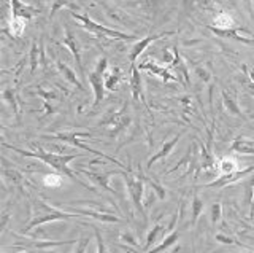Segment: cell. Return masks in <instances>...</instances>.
Wrapping results in <instances>:
<instances>
[{
	"instance_id": "cell-1",
	"label": "cell",
	"mask_w": 254,
	"mask_h": 253,
	"mask_svg": "<svg viewBox=\"0 0 254 253\" xmlns=\"http://www.w3.org/2000/svg\"><path fill=\"white\" fill-rule=\"evenodd\" d=\"M5 147H8V148H11L13 152H16V153H21L22 156H29V158H37V160H40L42 163H45L46 166H50V168H53V169H56V170H59V172H62L64 175H67L68 178H71V180H76L79 185H83V186H86L87 188V185L84 183L83 180H79V178H76V173L70 169V161H73L76 156H81L79 153H76V155H59V153H53V152H45V150H37V152H29V150H21V148H18V147H13V145H8V144H3Z\"/></svg>"
},
{
	"instance_id": "cell-26",
	"label": "cell",
	"mask_w": 254,
	"mask_h": 253,
	"mask_svg": "<svg viewBox=\"0 0 254 253\" xmlns=\"http://www.w3.org/2000/svg\"><path fill=\"white\" fill-rule=\"evenodd\" d=\"M162 231H164V226H162V225H156V226H154L153 229H151V231H149V234H148V237H146L145 250L151 249V245H154V244L157 242L159 236L162 234Z\"/></svg>"
},
{
	"instance_id": "cell-10",
	"label": "cell",
	"mask_w": 254,
	"mask_h": 253,
	"mask_svg": "<svg viewBox=\"0 0 254 253\" xmlns=\"http://www.w3.org/2000/svg\"><path fill=\"white\" fill-rule=\"evenodd\" d=\"M10 3H11V19L22 18V19L29 21L32 16H34V14L40 13L37 8H34V6L22 3L21 0H10Z\"/></svg>"
},
{
	"instance_id": "cell-28",
	"label": "cell",
	"mask_w": 254,
	"mask_h": 253,
	"mask_svg": "<svg viewBox=\"0 0 254 253\" xmlns=\"http://www.w3.org/2000/svg\"><path fill=\"white\" fill-rule=\"evenodd\" d=\"M2 97H3L5 102H8V104L13 107L16 116L19 118V107H18V99H16V96H14V91L13 89H5L2 92Z\"/></svg>"
},
{
	"instance_id": "cell-2",
	"label": "cell",
	"mask_w": 254,
	"mask_h": 253,
	"mask_svg": "<svg viewBox=\"0 0 254 253\" xmlns=\"http://www.w3.org/2000/svg\"><path fill=\"white\" fill-rule=\"evenodd\" d=\"M71 217H75L73 213H67L61 209L51 207L50 204H46L42 201L40 197L30 201V207H29V223L26 225V233L32 231L34 228L43 225V223H50V221H58V220H70Z\"/></svg>"
},
{
	"instance_id": "cell-3",
	"label": "cell",
	"mask_w": 254,
	"mask_h": 253,
	"mask_svg": "<svg viewBox=\"0 0 254 253\" xmlns=\"http://www.w3.org/2000/svg\"><path fill=\"white\" fill-rule=\"evenodd\" d=\"M70 14L76 21L81 22V27L83 29L89 30V32L95 34L97 37H108V38H115V40H127V42L135 40V38H137V37L132 35V34H124V32H119V30H115V29L103 27V26L97 24L95 21H92L91 18L83 16V14H78V13H73V11H71Z\"/></svg>"
},
{
	"instance_id": "cell-19",
	"label": "cell",
	"mask_w": 254,
	"mask_h": 253,
	"mask_svg": "<svg viewBox=\"0 0 254 253\" xmlns=\"http://www.w3.org/2000/svg\"><path fill=\"white\" fill-rule=\"evenodd\" d=\"M180 236H181V233H180V231H172V233H170L169 236H167L161 244L156 245L154 249H151L148 253H161V252H164V250H167V249H170L172 245H175V244L178 242Z\"/></svg>"
},
{
	"instance_id": "cell-18",
	"label": "cell",
	"mask_w": 254,
	"mask_h": 253,
	"mask_svg": "<svg viewBox=\"0 0 254 253\" xmlns=\"http://www.w3.org/2000/svg\"><path fill=\"white\" fill-rule=\"evenodd\" d=\"M121 78H123L121 69H119V67L111 69L110 72L105 74V89H108V91H115V89L118 88V83L121 82Z\"/></svg>"
},
{
	"instance_id": "cell-31",
	"label": "cell",
	"mask_w": 254,
	"mask_h": 253,
	"mask_svg": "<svg viewBox=\"0 0 254 253\" xmlns=\"http://www.w3.org/2000/svg\"><path fill=\"white\" fill-rule=\"evenodd\" d=\"M253 191H254V177H251L245 183V205H251V202H253Z\"/></svg>"
},
{
	"instance_id": "cell-14",
	"label": "cell",
	"mask_w": 254,
	"mask_h": 253,
	"mask_svg": "<svg viewBox=\"0 0 254 253\" xmlns=\"http://www.w3.org/2000/svg\"><path fill=\"white\" fill-rule=\"evenodd\" d=\"M181 136H183V132H181V134H178V136H175V137H173L172 140H169V142H167V144H164V147H162L161 150H159V152H157L156 155H153V156H151L149 160H148V164H146V168L149 169L151 166H153L154 163H157L159 160H162V158H165V156H169V155H170V152H172V150L175 148V145H177L178 142H180Z\"/></svg>"
},
{
	"instance_id": "cell-12",
	"label": "cell",
	"mask_w": 254,
	"mask_h": 253,
	"mask_svg": "<svg viewBox=\"0 0 254 253\" xmlns=\"http://www.w3.org/2000/svg\"><path fill=\"white\" fill-rule=\"evenodd\" d=\"M170 66H172L173 69H177V70H178L180 83H183L185 86H188V84H189V70H188V66L185 64V61L181 59L177 46H173V59H172V62H170Z\"/></svg>"
},
{
	"instance_id": "cell-27",
	"label": "cell",
	"mask_w": 254,
	"mask_h": 253,
	"mask_svg": "<svg viewBox=\"0 0 254 253\" xmlns=\"http://www.w3.org/2000/svg\"><path fill=\"white\" fill-rule=\"evenodd\" d=\"M26 22L27 19H22V18H14L11 19L10 26H11V35L13 37H21L24 32V27H26Z\"/></svg>"
},
{
	"instance_id": "cell-35",
	"label": "cell",
	"mask_w": 254,
	"mask_h": 253,
	"mask_svg": "<svg viewBox=\"0 0 254 253\" xmlns=\"http://www.w3.org/2000/svg\"><path fill=\"white\" fill-rule=\"evenodd\" d=\"M221 210H222L221 204H213V207H211V221H213V225L221 218Z\"/></svg>"
},
{
	"instance_id": "cell-23",
	"label": "cell",
	"mask_w": 254,
	"mask_h": 253,
	"mask_svg": "<svg viewBox=\"0 0 254 253\" xmlns=\"http://www.w3.org/2000/svg\"><path fill=\"white\" fill-rule=\"evenodd\" d=\"M3 177L6 181H10L13 186H22L24 185V175L16 169H3Z\"/></svg>"
},
{
	"instance_id": "cell-9",
	"label": "cell",
	"mask_w": 254,
	"mask_h": 253,
	"mask_svg": "<svg viewBox=\"0 0 254 253\" xmlns=\"http://www.w3.org/2000/svg\"><path fill=\"white\" fill-rule=\"evenodd\" d=\"M138 69L141 70H148V72L154 74L157 77H161L164 82H180L178 77L172 75L169 70H167L165 67H162L161 64H157V62H151V61H145V62H140L138 64Z\"/></svg>"
},
{
	"instance_id": "cell-8",
	"label": "cell",
	"mask_w": 254,
	"mask_h": 253,
	"mask_svg": "<svg viewBox=\"0 0 254 253\" xmlns=\"http://www.w3.org/2000/svg\"><path fill=\"white\" fill-rule=\"evenodd\" d=\"M64 45H65L67 48L71 51V54H73V58L76 61V67H78L79 77H84V67H83V62H81V53H79V48H78V45H76L75 35L71 34V30L68 27H65V35H64Z\"/></svg>"
},
{
	"instance_id": "cell-36",
	"label": "cell",
	"mask_w": 254,
	"mask_h": 253,
	"mask_svg": "<svg viewBox=\"0 0 254 253\" xmlns=\"http://www.w3.org/2000/svg\"><path fill=\"white\" fill-rule=\"evenodd\" d=\"M67 5V0H54V5H53V8H51V16L53 14L58 11L59 8H64V6Z\"/></svg>"
},
{
	"instance_id": "cell-40",
	"label": "cell",
	"mask_w": 254,
	"mask_h": 253,
	"mask_svg": "<svg viewBox=\"0 0 254 253\" xmlns=\"http://www.w3.org/2000/svg\"><path fill=\"white\" fill-rule=\"evenodd\" d=\"M243 2L246 3V8H248L250 14H251V18L254 19V10H253V5H251V0H243Z\"/></svg>"
},
{
	"instance_id": "cell-24",
	"label": "cell",
	"mask_w": 254,
	"mask_h": 253,
	"mask_svg": "<svg viewBox=\"0 0 254 253\" xmlns=\"http://www.w3.org/2000/svg\"><path fill=\"white\" fill-rule=\"evenodd\" d=\"M213 24L216 26V29H234V18L227 13H219L216 18H214Z\"/></svg>"
},
{
	"instance_id": "cell-5",
	"label": "cell",
	"mask_w": 254,
	"mask_h": 253,
	"mask_svg": "<svg viewBox=\"0 0 254 253\" xmlns=\"http://www.w3.org/2000/svg\"><path fill=\"white\" fill-rule=\"evenodd\" d=\"M89 136H91L89 132H78V131H71V132H58V134H54L53 139H58V140L65 142V144H70V145L79 147V148H83V150H86V152H89V153H92V155H95V156L105 158V160H108L110 163H115V164H116V166H119V168H121L123 170H129V169H127L121 161H118L116 158H111V156H108V155H105V153H100L99 150H94V148H91L89 145H84V144H81V142L78 140V137H89Z\"/></svg>"
},
{
	"instance_id": "cell-7",
	"label": "cell",
	"mask_w": 254,
	"mask_h": 253,
	"mask_svg": "<svg viewBox=\"0 0 254 253\" xmlns=\"http://www.w3.org/2000/svg\"><path fill=\"white\" fill-rule=\"evenodd\" d=\"M173 34H175V32H162V34H154V35H148V37H145V38H140V40L130 48V53H129L130 64H137V59L140 58V54H141L143 51H145L153 42L159 40V38H162V37L173 35Z\"/></svg>"
},
{
	"instance_id": "cell-6",
	"label": "cell",
	"mask_w": 254,
	"mask_h": 253,
	"mask_svg": "<svg viewBox=\"0 0 254 253\" xmlns=\"http://www.w3.org/2000/svg\"><path fill=\"white\" fill-rule=\"evenodd\" d=\"M123 177H124V181H126V186L129 189V194L132 197V202L135 205V209H137L143 218H146V213H145V207H143V178L140 177H135L133 173L129 170H124L123 172Z\"/></svg>"
},
{
	"instance_id": "cell-37",
	"label": "cell",
	"mask_w": 254,
	"mask_h": 253,
	"mask_svg": "<svg viewBox=\"0 0 254 253\" xmlns=\"http://www.w3.org/2000/svg\"><path fill=\"white\" fill-rule=\"evenodd\" d=\"M243 72L248 75V78L251 82H254V67H248V66H243Z\"/></svg>"
},
{
	"instance_id": "cell-15",
	"label": "cell",
	"mask_w": 254,
	"mask_h": 253,
	"mask_svg": "<svg viewBox=\"0 0 254 253\" xmlns=\"http://www.w3.org/2000/svg\"><path fill=\"white\" fill-rule=\"evenodd\" d=\"M130 89L133 100H138L143 96V82L140 75V69L137 64H132V74H130Z\"/></svg>"
},
{
	"instance_id": "cell-32",
	"label": "cell",
	"mask_w": 254,
	"mask_h": 253,
	"mask_svg": "<svg viewBox=\"0 0 254 253\" xmlns=\"http://www.w3.org/2000/svg\"><path fill=\"white\" fill-rule=\"evenodd\" d=\"M89 237H81L78 242H76V247H75V252L73 253H86L87 247H89Z\"/></svg>"
},
{
	"instance_id": "cell-20",
	"label": "cell",
	"mask_w": 254,
	"mask_h": 253,
	"mask_svg": "<svg viewBox=\"0 0 254 253\" xmlns=\"http://www.w3.org/2000/svg\"><path fill=\"white\" fill-rule=\"evenodd\" d=\"M234 152H238L242 155H254V142L253 140H245V139H237L232 144Z\"/></svg>"
},
{
	"instance_id": "cell-25",
	"label": "cell",
	"mask_w": 254,
	"mask_h": 253,
	"mask_svg": "<svg viewBox=\"0 0 254 253\" xmlns=\"http://www.w3.org/2000/svg\"><path fill=\"white\" fill-rule=\"evenodd\" d=\"M78 213H81V215H87V217H92V218H97V220H102V221H108V223H118V221H121V218H118L115 215H105V213H100V212H91V210H75Z\"/></svg>"
},
{
	"instance_id": "cell-33",
	"label": "cell",
	"mask_w": 254,
	"mask_h": 253,
	"mask_svg": "<svg viewBox=\"0 0 254 253\" xmlns=\"http://www.w3.org/2000/svg\"><path fill=\"white\" fill-rule=\"evenodd\" d=\"M95 231V239H97V253H107V249H105V242L102 239V234L97 228H94Z\"/></svg>"
},
{
	"instance_id": "cell-4",
	"label": "cell",
	"mask_w": 254,
	"mask_h": 253,
	"mask_svg": "<svg viewBox=\"0 0 254 253\" xmlns=\"http://www.w3.org/2000/svg\"><path fill=\"white\" fill-rule=\"evenodd\" d=\"M108 67V59L107 58H100L95 64V69L89 74L87 80L89 84L94 89V105L92 107H99L102 104L103 97H105V70Z\"/></svg>"
},
{
	"instance_id": "cell-34",
	"label": "cell",
	"mask_w": 254,
	"mask_h": 253,
	"mask_svg": "<svg viewBox=\"0 0 254 253\" xmlns=\"http://www.w3.org/2000/svg\"><path fill=\"white\" fill-rule=\"evenodd\" d=\"M195 75L200 78V80H203L205 83L210 80V72L205 67H195Z\"/></svg>"
},
{
	"instance_id": "cell-30",
	"label": "cell",
	"mask_w": 254,
	"mask_h": 253,
	"mask_svg": "<svg viewBox=\"0 0 254 253\" xmlns=\"http://www.w3.org/2000/svg\"><path fill=\"white\" fill-rule=\"evenodd\" d=\"M45 186H51V188H59L62 185V178L58 173H46L43 178Z\"/></svg>"
},
{
	"instance_id": "cell-16",
	"label": "cell",
	"mask_w": 254,
	"mask_h": 253,
	"mask_svg": "<svg viewBox=\"0 0 254 253\" xmlns=\"http://www.w3.org/2000/svg\"><path fill=\"white\" fill-rule=\"evenodd\" d=\"M210 29H211V32H214V34L219 35V37H224V38H235V40L243 42V43H246V45H254V40H253V38H245V37H242L240 34L237 32L235 29H216V27H213V26H210Z\"/></svg>"
},
{
	"instance_id": "cell-13",
	"label": "cell",
	"mask_w": 254,
	"mask_h": 253,
	"mask_svg": "<svg viewBox=\"0 0 254 253\" xmlns=\"http://www.w3.org/2000/svg\"><path fill=\"white\" fill-rule=\"evenodd\" d=\"M216 169L219 172V177H227V175H234L238 172V163L230 156L221 158L219 161H216Z\"/></svg>"
},
{
	"instance_id": "cell-39",
	"label": "cell",
	"mask_w": 254,
	"mask_h": 253,
	"mask_svg": "<svg viewBox=\"0 0 254 253\" xmlns=\"http://www.w3.org/2000/svg\"><path fill=\"white\" fill-rule=\"evenodd\" d=\"M216 239H218L219 242H222V244H234V241L230 239V237H226V236H222V234H218V236H216Z\"/></svg>"
},
{
	"instance_id": "cell-38",
	"label": "cell",
	"mask_w": 254,
	"mask_h": 253,
	"mask_svg": "<svg viewBox=\"0 0 254 253\" xmlns=\"http://www.w3.org/2000/svg\"><path fill=\"white\" fill-rule=\"evenodd\" d=\"M198 5H200L202 8H205V10H210L211 6H213L211 0H198Z\"/></svg>"
},
{
	"instance_id": "cell-17",
	"label": "cell",
	"mask_w": 254,
	"mask_h": 253,
	"mask_svg": "<svg viewBox=\"0 0 254 253\" xmlns=\"http://www.w3.org/2000/svg\"><path fill=\"white\" fill-rule=\"evenodd\" d=\"M58 69L61 70V74L64 75V78H65V80H68L71 84H75L78 89L84 91V84L76 78V74H75L73 69H70L67 64H64V62H61V61H58Z\"/></svg>"
},
{
	"instance_id": "cell-29",
	"label": "cell",
	"mask_w": 254,
	"mask_h": 253,
	"mask_svg": "<svg viewBox=\"0 0 254 253\" xmlns=\"http://www.w3.org/2000/svg\"><path fill=\"white\" fill-rule=\"evenodd\" d=\"M40 48H38V43L34 42L32 43V50H30V72L34 74L37 70V66H38V58H40Z\"/></svg>"
},
{
	"instance_id": "cell-22",
	"label": "cell",
	"mask_w": 254,
	"mask_h": 253,
	"mask_svg": "<svg viewBox=\"0 0 254 253\" xmlns=\"http://www.w3.org/2000/svg\"><path fill=\"white\" fill-rule=\"evenodd\" d=\"M222 104H224V107L227 108V112L230 113V115H235V116H242L243 113H242V110H240V107L237 105V102L234 100V97L232 96H229V94L226 92V91H222Z\"/></svg>"
},
{
	"instance_id": "cell-11",
	"label": "cell",
	"mask_w": 254,
	"mask_h": 253,
	"mask_svg": "<svg viewBox=\"0 0 254 253\" xmlns=\"http://www.w3.org/2000/svg\"><path fill=\"white\" fill-rule=\"evenodd\" d=\"M78 172L84 173L86 177H89L91 180H94L95 183H97L99 186H102L103 189H107L108 193H115V189L110 186V177L115 175V170L113 172H105V173H100V172H92V170H87V169H79Z\"/></svg>"
},
{
	"instance_id": "cell-21",
	"label": "cell",
	"mask_w": 254,
	"mask_h": 253,
	"mask_svg": "<svg viewBox=\"0 0 254 253\" xmlns=\"http://www.w3.org/2000/svg\"><path fill=\"white\" fill-rule=\"evenodd\" d=\"M203 209H205L203 201L197 196V193H194L192 202H190V213H192V221H190V225L192 226L197 225V220H198V217H200V213L203 212Z\"/></svg>"
}]
</instances>
